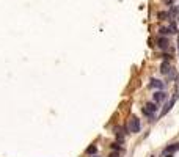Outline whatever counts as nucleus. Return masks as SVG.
Returning <instances> with one entry per match:
<instances>
[{
	"label": "nucleus",
	"instance_id": "nucleus-1",
	"mask_svg": "<svg viewBox=\"0 0 179 157\" xmlns=\"http://www.w3.org/2000/svg\"><path fill=\"white\" fill-rule=\"evenodd\" d=\"M140 129H141L140 119H138L137 116L130 118V123H129V131H130V132H134V133H137V132H140Z\"/></svg>",
	"mask_w": 179,
	"mask_h": 157
},
{
	"label": "nucleus",
	"instance_id": "nucleus-2",
	"mask_svg": "<svg viewBox=\"0 0 179 157\" xmlns=\"http://www.w3.org/2000/svg\"><path fill=\"white\" fill-rule=\"evenodd\" d=\"M154 112H157V107H155V104H152V102H149V104H146L143 107V113L151 118V121H152V113Z\"/></svg>",
	"mask_w": 179,
	"mask_h": 157
},
{
	"label": "nucleus",
	"instance_id": "nucleus-3",
	"mask_svg": "<svg viewBox=\"0 0 179 157\" xmlns=\"http://www.w3.org/2000/svg\"><path fill=\"white\" fill-rule=\"evenodd\" d=\"M157 47L160 49V50H168V47H170V41H168V38L159 36V38H157Z\"/></svg>",
	"mask_w": 179,
	"mask_h": 157
},
{
	"label": "nucleus",
	"instance_id": "nucleus-4",
	"mask_svg": "<svg viewBox=\"0 0 179 157\" xmlns=\"http://www.w3.org/2000/svg\"><path fill=\"white\" fill-rule=\"evenodd\" d=\"M165 99H167V93H165V91H162V90H160V91H155L154 93V101L155 102H163Z\"/></svg>",
	"mask_w": 179,
	"mask_h": 157
},
{
	"label": "nucleus",
	"instance_id": "nucleus-5",
	"mask_svg": "<svg viewBox=\"0 0 179 157\" xmlns=\"http://www.w3.org/2000/svg\"><path fill=\"white\" fill-rule=\"evenodd\" d=\"M170 69H171L170 60H165V61L162 63V66H160V72H162V74H168V72H170Z\"/></svg>",
	"mask_w": 179,
	"mask_h": 157
},
{
	"label": "nucleus",
	"instance_id": "nucleus-6",
	"mask_svg": "<svg viewBox=\"0 0 179 157\" xmlns=\"http://www.w3.org/2000/svg\"><path fill=\"white\" fill-rule=\"evenodd\" d=\"M149 86H152V88H159V90H163V88H165L163 83H162L160 80H155V79H152V80H151Z\"/></svg>",
	"mask_w": 179,
	"mask_h": 157
},
{
	"label": "nucleus",
	"instance_id": "nucleus-7",
	"mask_svg": "<svg viewBox=\"0 0 179 157\" xmlns=\"http://www.w3.org/2000/svg\"><path fill=\"white\" fill-rule=\"evenodd\" d=\"M157 19H159V21H167V19H171V17H170V13H167V11H159V13H157Z\"/></svg>",
	"mask_w": 179,
	"mask_h": 157
},
{
	"label": "nucleus",
	"instance_id": "nucleus-8",
	"mask_svg": "<svg viewBox=\"0 0 179 157\" xmlns=\"http://www.w3.org/2000/svg\"><path fill=\"white\" fill-rule=\"evenodd\" d=\"M174 151H179V143H176V145H171V146H167L163 152L167 154V152H174Z\"/></svg>",
	"mask_w": 179,
	"mask_h": 157
},
{
	"label": "nucleus",
	"instance_id": "nucleus-9",
	"mask_svg": "<svg viewBox=\"0 0 179 157\" xmlns=\"http://www.w3.org/2000/svg\"><path fill=\"white\" fill-rule=\"evenodd\" d=\"M170 33H173V30H171L170 27H162V28H159V35H170Z\"/></svg>",
	"mask_w": 179,
	"mask_h": 157
},
{
	"label": "nucleus",
	"instance_id": "nucleus-10",
	"mask_svg": "<svg viewBox=\"0 0 179 157\" xmlns=\"http://www.w3.org/2000/svg\"><path fill=\"white\" fill-rule=\"evenodd\" d=\"M171 107H173V105H171V104H170V102H168V104H167V105H165V107H163V108H162V113H160V116H165V115H167V113H168V112H170V108H171Z\"/></svg>",
	"mask_w": 179,
	"mask_h": 157
},
{
	"label": "nucleus",
	"instance_id": "nucleus-11",
	"mask_svg": "<svg viewBox=\"0 0 179 157\" xmlns=\"http://www.w3.org/2000/svg\"><path fill=\"white\" fill-rule=\"evenodd\" d=\"M96 151H98V149H96V145H91L87 149V154H96Z\"/></svg>",
	"mask_w": 179,
	"mask_h": 157
},
{
	"label": "nucleus",
	"instance_id": "nucleus-12",
	"mask_svg": "<svg viewBox=\"0 0 179 157\" xmlns=\"http://www.w3.org/2000/svg\"><path fill=\"white\" fill-rule=\"evenodd\" d=\"M168 77H170V79H176V71H174V68H171V71L168 72Z\"/></svg>",
	"mask_w": 179,
	"mask_h": 157
},
{
	"label": "nucleus",
	"instance_id": "nucleus-13",
	"mask_svg": "<svg viewBox=\"0 0 179 157\" xmlns=\"http://www.w3.org/2000/svg\"><path fill=\"white\" fill-rule=\"evenodd\" d=\"M112 149H115V151H121V146H119L118 143H113V145H112Z\"/></svg>",
	"mask_w": 179,
	"mask_h": 157
},
{
	"label": "nucleus",
	"instance_id": "nucleus-14",
	"mask_svg": "<svg viewBox=\"0 0 179 157\" xmlns=\"http://www.w3.org/2000/svg\"><path fill=\"white\" fill-rule=\"evenodd\" d=\"M165 3H167V5H171V6H173V3H174V0H165Z\"/></svg>",
	"mask_w": 179,
	"mask_h": 157
},
{
	"label": "nucleus",
	"instance_id": "nucleus-15",
	"mask_svg": "<svg viewBox=\"0 0 179 157\" xmlns=\"http://www.w3.org/2000/svg\"><path fill=\"white\" fill-rule=\"evenodd\" d=\"M108 157H118V152H112V154L108 156Z\"/></svg>",
	"mask_w": 179,
	"mask_h": 157
}]
</instances>
